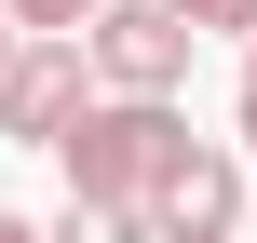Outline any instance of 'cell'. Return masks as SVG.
Segmentation results:
<instances>
[{
	"instance_id": "cell-8",
	"label": "cell",
	"mask_w": 257,
	"mask_h": 243,
	"mask_svg": "<svg viewBox=\"0 0 257 243\" xmlns=\"http://www.w3.org/2000/svg\"><path fill=\"white\" fill-rule=\"evenodd\" d=\"M230 149H257V41H244V81H230Z\"/></svg>"
},
{
	"instance_id": "cell-3",
	"label": "cell",
	"mask_w": 257,
	"mask_h": 243,
	"mask_svg": "<svg viewBox=\"0 0 257 243\" xmlns=\"http://www.w3.org/2000/svg\"><path fill=\"white\" fill-rule=\"evenodd\" d=\"M81 108H95V68H81V41H41V27H27V41L0 54V149H54Z\"/></svg>"
},
{
	"instance_id": "cell-5",
	"label": "cell",
	"mask_w": 257,
	"mask_h": 243,
	"mask_svg": "<svg viewBox=\"0 0 257 243\" xmlns=\"http://www.w3.org/2000/svg\"><path fill=\"white\" fill-rule=\"evenodd\" d=\"M41 243H149V216H136V203H81V189H68Z\"/></svg>"
},
{
	"instance_id": "cell-11",
	"label": "cell",
	"mask_w": 257,
	"mask_h": 243,
	"mask_svg": "<svg viewBox=\"0 0 257 243\" xmlns=\"http://www.w3.org/2000/svg\"><path fill=\"white\" fill-rule=\"evenodd\" d=\"M244 243H257V203H244Z\"/></svg>"
},
{
	"instance_id": "cell-1",
	"label": "cell",
	"mask_w": 257,
	"mask_h": 243,
	"mask_svg": "<svg viewBox=\"0 0 257 243\" xmlns=\"http://www.w3.org/2000/svg\"><path fill=\"white\" fill-rule=\"evenodd\" d=\"M54 162H68L81 203H136V216H149V189L190 162V108H176V95H95V108L54 135Z\"/></svg>"
},
{
	"instance_id": "cell-7",
	"label": "cell",
	"mask_w": 257,
	"mask_h": 243,
	"mask_svg": "<svg viewBox=\"0 0 257 243\" xmlns=\"http://www.w3.org/2000/svg\"><path fill=\"white\" fill-rule=\"evenodd\" d=\"M0 14H14V27H41V41H81L108 0H0Z\"/></svg>"
},
{
	"instance_id": "cell-9",
	"label": "cell",
	"mask_w": 257,
	"mask_h": 243,
	"mask_svg": "<svg viewBox=\"0 0 257 243\" xmlns=\"http://www.w3.org/2000/svg\"><path fill=\"white\" fill-rule=\"evenodd\" d=\"M0 243H41V230H27V216H14V203H0Z\"/></svg>"
},
{
	"instance_id": "cell-2",
	"label": "cell",
	"mask_w": 257,
	"mask_h": 243,
	"mask_svg": "<svg viewBox=\"0 0 257 243\" xmlns=\"http://www.w3.org/2000/svg\"><path fill=\"white\" fill-rule=\"evenodd\" d=\"M190 54H203V41H190L163 0H108V14L81 27V68H95V95H176V81H190Z\"/></svg>"
},
{
	"instance_id": "cell-10",
	"label": "cell",
	"mask_w": 257,
	"mask_h": 243,
	"mask_svg": "<svg viewBox=\"0 0 257 243\" xmlns=\"http://www.w3.org/2000/svg\"><path fill=\"white\" fill-rule=\"evenodd\" d=\"M14 41H27V27H14V14H0V54H14Z\"/></svg>"
},
{
	"instance_id": "cell-6",
	"label": "cell",
	"mask_w": 257,
	"mask_h": 243,
	"mask_svg": "<svg viewBox=\"0 0 257 243\" xmlns=\"http://www.w3.org/2000/svg\"><path fill=\"white\" fill-rule=\"evenodd\" d=\"M190 41H257V0H163Z\"/></svg>"
},
{
	"instance_id": "cell-4",
	"label": "cell",
	"mask_w": 257,
	"mask_h": 243,
	"mask_svg": "<svg viewBox=\"0 0 257 243\" xmlns=\"http://www.w3.org/2000/svg\"><path fill=\"white\" fill-rule=\"evenodd\" d=\"M244 149L230 135H190V162L149 189V243H244Z\"/></svg>"
}]
</instances>
